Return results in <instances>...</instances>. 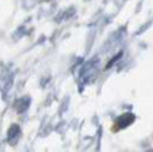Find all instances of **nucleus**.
<instances>
[{"label":"nucleus","mask_w":153,"mask_h":152,"mask_svg":"<svg viewBox=\"0 0 153 152\" xmlns=\"http://www.w3.org/2000/svg\"><path fill=\"white\" fill-rule=\"evenodd\" d=\"M121 55H122V54H118V55H117L115 58H112V59L110 61V64L107 65V68H111V66H112V64H114V62H115L117 59H120V58H121Z\"/></svg>","instance_id":"nucleus-4"},{"label":"nucleus","mask_w":153,"mask_h":152,"mask_svg":"<svg viewBox=\"0 0 153 152\" xmlns=\"http://www.w3.org/2000/svg\"><path fill=\"white\" fill-rule=\"evenodd\" d=\"M19 133H20V127L17 124H14V125H11L10 127V130H9V135H7V138H9V141L10 142H13V139L19 135Z\"/></svg>","instance_id":"nucleus-2"},{"label":"nucleus","mask_w":153,"mask_h":152,"mask_svg":"<svg viewBox=\"0 0 153 152\" xmlns=\"http://www.w3.org/2000/svg\"><path fill=\"white\" fill-rule=\"evenodd\" d=\"M134 120H135L134 114H129V113H126V114H124V115H121L120 118L117 120L118 128H125V127H128V125H129Z\"/></svg>","instance_id":"nucleus-1"},{"label":"nucleus","mask_w":153,"mask_h":152,"mask_svg":"<svg viewBox=\"0 0 153 152\" xmlns=\"http://www.w3.org/2000/svg\"><path fill=\"white\" fill-rule=\"evenodd\" d=\"M28 104H30V99H28V97L23 99V100H21V106L19 107V111H20V113H23V111L28 107Z\"/></svg>","instance_id":"nucleus-3"}]
</instances>
